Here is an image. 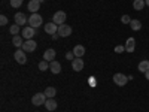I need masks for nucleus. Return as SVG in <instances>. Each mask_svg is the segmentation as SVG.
<instances>
[{
    "label": "nucleus",
    "instance_id": "obj_18",
    "mask_svg": "<svg viewBox=\"0 0 149 112\" xmlns=\"http://www.w3.org/2000/svg\"><path fill=\"white\" fill-rule=\"evenodd\" d=\"M137 69H139V72L146 73L149 70V60H142L140 63H139V66H137Z\"/></svg>",
    "mask_w": 149,
    "mask_h": 112
},
{
    "label": "nucleus",
    "instance_id": "obj_21",
    "mask_svg": "<svg viewBox=\"0 0 149 112\" xmlns=\"http://www.w3.org/2000/svg\"><path fill=\"white\" fill-rule=\"evenodd\" d=\"M145 0H134L133 2V8H134V10H142L143 8H145Z\"/></svg>",
    "mask_w": 149,
    "mask_h": 112
},
{
    "label": "nucleus",
    "instance_id": "obj_29",
    "mask_svg": "<svg viewBox=\"0 0 149 112\" xmlns=\"http://www.w3.org/2000/svg\"><path fill=\"white\" fill-rule=\"evenodd\" d=\"M0 24H2V26H6V24H8V18H6L5 15L0 17Z\"/></svg>",
    "mask_w": 149,
    "mask_h": 112
},
{
    "label": "nucleus",
    "instance_id": "obj_1",
    "mask_svg": "<svg viewBox=\"0 0 149 112\" xmlns=\"http://www.w3.org/2000/svg\"><path fill=\"white\" fill-rule=\"evenodd\" d=\"M46 94L45 93H36L33 97H31V103L34 105V106H42V105H45V102H46Z\"/></svg>",
    "mask_w": 149,
    "mask_h": 112
},
{
    "label": "nucleus",
    "instance_id": "obj_24",
    "mask_svg": "<svg viewBox=\"0 0 149 112\" xmlns=\"http://www.w3.org/2000/svg\"><path fill=\"white\" fill-rule=\"evenodd\" d=\"M9 3H10V6L12 8H21V5H22V0H9Z\"/></svg>",
    "mask_w": 149,
    "mask_h": 112
},
{
    "label": "nucleus",
    "instance_id": "obj_9",
    "mask_svg": "<svg viewBox=\"0 0 149 112\" xmlns=\"http://www.w3.org/2000/svg\"><path fill=\"white\" fill-rule=\"evenodd\" d=\"M45 33H48V34H55V33H58V26L54 22V21H51V22H46L45 24Z\"/></svg>",
    "mask_w": 149,
    "mask_h": 112
},
{
    "label": "nucleus",
    "instance_id": "obj_32",
    "mask_svg": "<svg viewBox=\"0 0 149 112\" xmlns=\"http://www.w3.org/2000/svg\"><path fill=\"white\" fill-rule=\"evenodd\" d=\"M145 3H146V6L149 8V0H145Z\"/></svg>",
    "mask_w": 149,
    "mask_h": 112
},
{
    "label": "nucleus",
    "instance_id": "obj_31",
    "mask_svg": "<svg viewBox=\"0 0 149 112\" xmlns=\"http://www.w3.org/2000/svg\"><path fill=\"white\" fill-rule=\"evenodd\" d=\"M145 78H146V79H148V81H149V70H148V72H146V73H145Z\"/></svg>",
    "mask_w": 149,
    "mask_h": 112
},
{
    "label": "nucleus",
    "instance_id": "obj_8",
    "mask_svg": "<svg viewBox=\"0 0 149 112\" xmlns=\"http://www.w3.org/2000/svg\"><path fill=\"white\" fill-rule=\"evenodd\" d=\"M72 69H73L74 72L84 70V60H82V57H76V58L72 61Z\"/></svg>",
    "mask_w": 149,
    "mask_h": 112
},
{
    "label": "nucleus",
    "instance_id": "obj_26",
    "mask_svg": "<svg viewBox=\"0 0 149 112\" xmlns=\"http://www.w3.org/2000/svg\"><path fill=\"white\" fill-rule=\"evenodd\" d=\"M125 51V45H116L115 46V52L116 54H121V52H124Z\"/></svg>",
    "mask_w": 149,
    "mask_h": 112
},
{
    "label": "nucleus",
    "instance_id": "obj_33",
    "mask_svg": "<svg viewBox=\"0 0 149 112\" xmlns=\"http://www.w3.org/2000/svg\"><path fill=\"white\" fill-rule=\"evenodd\" d=\"M39 2H40V3H43V2H45V0H39Z\"/></svg>",
    "mask_w": 149,
    "mask_h": 112
},
{
    "label": "nucleus",
    "instance_id": "obj_15",
    "mask_svg": "<svg viewBox=\"0 0 149 112\" xmlns=\"http://www.w3.org/2000/svg\"><path fill=\"white\" fill-rule=\"evenodd\" d=\"M49 70H51L54 75H57V73L61 72V64L58 63L57 60H54V61H51V63H49Z\"/></svg>",
    "mask_w": 149,
    "mask_h": 112
},
{
    "label": "nucleus",
    "instance_id": "obj_27",
    "mask_svg": "<svg viewBox=\"0 0 149 112\" xmlns=\"http://www.w3.org/2000/svg\"><path fill=\"white\" fill-rule=\"evenodd\" d=\"M121 22H122V24H130V22H131L130 15H122V17H121Z\"/></svg>",
    "mask_w": 149,
    "mask_h": 112
},
{
    "label": "nucleus",
    "instance_id": "obj_11",
    "mask_svg": "<svg viewBox=\"0 0 149 112\" xmlns=\"http://www.w3.org/2000/svg\"><path fill=\"white\" fill-rule=\"evenodd\" d=\"M14 20H15V24H18V26H24L26 22H29V18L24 15L22 12H17L15 17H14Z\"/></svg>",
    "mask_w": 149,
    "mask_h": 112
},
{
    "label": "nucleus",
    "instance_id": "obj_7",
    "mask_svg": "<svg viewBox=\"0 0 149 112\" xmlns=\"http://www.w3.org/2000/svg\"><path fill=\"white\" fill-rule=\"evenodd\" d=\"M36 48H37V43H36L33 39H29V41L24 42V45H22V48H21V49H24L26 52H33Z\"/></svg>",
    "mask_w": 149,
    "mask_h": 112
},
{
    "label": "nucleus",
    "instance_id": "obj_22",
    "mask_svg": "<svg viewBox=\"0 0 149 112\" xmlns=\"http://www.w3.org/2000/svg\"><path fill=\"white\" fill-rule=\"evenodd\" d=\"M45 94H46L48 99H54L55 94H57V90L54 88V87H48V88L45 90Z\"/></svg>",
    "mask_w": 149,
    "mask_h": 112
},
{
    "label": "nucleus",
    "instance_id": "obj_16",
    "mask_svg": "<svg viewBox=\"0 0 149 112\" xmlns=\"http://www.w3.org/2000/svg\"><path fill=\"white\" fill-rule=\"evenodd\" d=\"M45 108L49 111V112H52L57 109V102L54 100V99H46V102H45Z\"/></svg>",
    "mask_w": 149,
    "mask_h": 112
},
{
    "label": "nucleus",
    "instance_id": "obj_12",
    "mask_svg": "<svg viewBox=\"0 0 149 112\" xmlns=\"http://www.w3.org/2000/svg\"><path fill=\"white\" fill-rule=\"evenodd\" d=\"M39 8H40V2H39V0H30L29 6H27V9L31 12V14H37Z\"/></svg>",
    "mask_w": 149,
    "mask_h": 112
},
{
    "label": "nucleus",
    "instance_id": "obj_30",
    "mask_svg": "<svg viewBox=\"0 0 149 112\" xmlns=\"http://www.w3.org/2000/svg\"><path fill=\"white\" fill-rule=\"evenodd\" d=\"M88 82H90V85H91V87H95V78H94V76L88 78Z\"/></svg>",
    "mask_w": 149,
    "mask_h": 112
},
{
    "label": "nucleus",
    "instance_id": "obj_14",
    "mask_svg": "<svg viewBox=\"0 0 149 112\" xmlns=\"http://www.w3.org/2000/svg\"><path fill=\"white\" fill-rule=\"evenodd\" d=\"M136 49V39L134 37H128V39L125 41V51L127 52H133Z\"/></svg>",
    "mask_w": 149,
    "mask_h": 112
},
{
    "label": "nucleus",
    "instance_id": "obj_4",
    "mask_svg": "<svg viewBox=\"0 0 149 112\" xmlns=\"http://www.w3.org/2000/svg\"><path fill=\"white\" fill-rule=\"evenodd\" d=\"M14 57H15V61L19 63V64H26L27 63V55H26V51H24V49H17Z\"/></svg>",
    "mask_w": 149,
    "mask_h": 112
},
{
    "label": "nucleus",
    "instance_id": "obj_19",
    "mask_svg": "<svg viewBox=\"0 0 149 112\" xmlns=\"http://www.w3.org/2000/svg\"><path fill=\"white\" fill-rule=\"evenodd\" d=\"M73 54H74V57H82L85 54V46L84 45H76L73 48Z\"/></svg>",
    "mask_w": 149,
    "mask_h": 112
},
{
    "label": "nucleus",
    "instance_id": "obj_10",
    "mask_svg": "<svg viewBox=\"0 0 149 112\" xmlns=\"http://www.w3.org/2000/svg\"><path fill=\"white\" fill-rule=\"evenodd\" d=\"M58 34L61 37H67L72 34V27L67 26V24H63V26H58Z\"/></svg>",
    "mask_w": 149,
    "mask_h": 112
},
{
    "label": "nucleus",
    "instance_id": "obj_2",
    "mask_svg": "<svg viewBox=\"0 0 149 112\" xmlns=\"http://www.w3.org/2000/svg\"><path fill=\"white\" fill-rule=\"evenodd\" d=\"M42 21H43V20H42V17H40L39 14H31V17L29 18V26L37 29V27L42 26Z\"/></svg>",
    "mask_w": 149,
    "mask_h": 112
},
{
    "label": "nucleus",
    "instance_id": "obj_6",
    "mask_svg": "<svg viewBox=\"0 0 149 112\" xmlns=\"http://www.w3.org/2000/svg\"><path fill=\"white\" fill-rule=\"evenodd\" d=\"M34 34H36V29L34 27H24L22 29V32H21V36L24 37V39H33V37H34Z\"/></svg>",
    "mask_w": 149,
    "mask_h": 112
},
{
    "label": "nucleus",
    "instance_id": "obj_13",
    "mask_svg": "<svg viewBox=\"0 0 149 112\" xmlns=\"http://www.w3.org/2000/svg\"><path fill=\"white\" fill-rule=\"evenodd\" d=\"M43 60H45V61H49V63L55 60V51H54L52 48L46 49V51L43 52Z\"/></svg>",
    "mask_w": 149,
    "mask_h": 112
},
{
    "label": "nucleus",
    "instance_id": "obj_23",
    "mask_svg": "<svg viewBox=\"0 0 149 112\" xmlns=\"http://www.w3.org/2000/svg\"><path fill=\"white\" fill-rule=\"evenodd\" d=\"M48 69H49V61H45V60H42L40 63H39V70L45 72V70H48Z\"/></svg>",
    "mask_w": 149,
    "mask_h": 112
},
{
    "label": "nucleus",
    "instance_id": "obj_17",
    "mask_svg": "<svg viewBox=\"0 0 149 112\" xmlns=\"http://www.w3.org/2000/svg\"><path fill=\"white\" fill-rule=\"evenodd\" d=\"M24 37L22 36H19V34H17V36H14V39H12V45L14 46H17V48H22V45H24Z\"/></svg>",
    "mask_w": 149,
    "mask_h": 112
},
{
    "label": "nucleus",
    "instance_id": "obj_20",
    "mask_svg": "<svg viewBox=\"0 0 149 112\" xmlns=\"http://www.w3.org/2000/svg\"><path fill=\"white\" fill-rule=\"evenodd\" d=\"M130 27H131V30H133V32H137V30H140V29H142V22H140L139 20H131Z\"/></svg>",
    "mask_w": 149,
    "mask_h": 112
},
{
    "label": "nucleus",
    "instance_id": "obj_3",
    "mask_svg": "<svg viewBox=\"0 0 149 112\" xmlns=\"http://www.w3.org/2000/svg\"><path fill=\"white\" fill-rule=\"evenodd\" d=\"M52 21L57 24V26H63L64 21H66V12H64V10H58V12H55L54 17H52Z\"/></svg>",
    "mask_w": 149,
    "mask_h": 112
},
{
    "label": "nucleus",
    "instance_id": "obj_25",
    "mask_svg": "<svg viewBox=\"0 0 149 112\" xmlns=\"http://www.w3.org/2000/svg\"><path fill=\"white\" fill-rule=\"evenodd\" d=\"M10 33L12 34H14V36H17L18 33H19V26H18V24H14V26H10Z\"/></svg>",
    "mask_w": 149,
    "mask_h": 112
},
{
    "label": "nucleus",
    "instance_id": "obj_28",
    "mask_svg": "<svg viewBox=\"0 0 149 112\" xmlns=\"http://www.w3.org/2000/svg\"><path fill=\"white\" fill-rule=\"evenodd\" d=\"M74 58H76V57H74V54H73V51H72V52L69 51V52L66 54V60H69V61H73Z\"/></svg>",
    "mask_w": 149,
    "mask_h": 112
},
{
    "label": "nucleus",
    "instance_id": "obj_5",
    "mask_svg": "<svg viewBox=\"0 0 149 112\" xmlns=\"http://www.w3.org/2000/svg\"><path fill=\"white\" fill-rule=\"evenodd\" d=\"M113 82H115L118 87H124V85L128 82V78H127L124 73H115V75H113Z\"/></svg>",
    "mask_w": 149,
    "mask_h": 112
}]
</instances>
